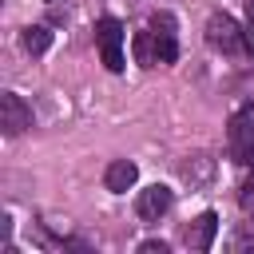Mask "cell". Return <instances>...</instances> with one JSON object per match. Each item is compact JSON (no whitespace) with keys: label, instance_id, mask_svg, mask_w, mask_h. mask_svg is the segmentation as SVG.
Returning a JSON list of instances; mask_svg holds the SVG:
<instances>
[{"label":"cell","instance_id":"obj_1","mask_svg":"<svg viewBox=\"0 0 254 254\" xmlns=\"http://www.w3.org/2000/svg\"><path fill=\"white\" fill-rule=\"evenodd\" d=\"M206 44H210L214 52H222V56H250V52H254L250 40H246V32L238 28V20L226 16V12H214V16L206 20Z\"/></svg>","mask_w":254,"mask_h":254},{"label":"cell","instance_id":"obj_2","mask_svg":"<svg viewBox=\"0 0 254 254\" xmlns=\"http://www.w3.org/2000/svg\"><path fill=\"white\" fill-rule=\"evenodd\" d=\"M95 44H99L103 67L107 71H123V24L115 16H103L95 24Z\"/></svg>","mask_w":254,"mask_h":254},{"label":"cell","instance_id":"obj_3","mask_svg":"<svg viewBox=\"0 0 254 254\" xmlns=\"http://www.w3.org/2000/svg\"><path fill=\"white\" fill-rule=\"evenodd\" d=\"M230 155H234V163L254 167V115L230 119Z\"/></svg>","mask_w":254,"mask_h":254},{"label":"cell","instance_id":"obj_4","mask_svg":"<svg viewBox=\"0 0 254 254\" xmlns=\"http://www.w3.org/2000/svg\"><path fill=\"white\" fill-rule=\"evenodd\" d=\"M0 127H4V135H20V131L32 127V107L16 91H4L0 95Z\"/></svg>","mask_w":254,"mask_h":254},{"label":"cell","instance_id":"obj_5","mask_svg":"<svg viewBox=\"0 0 254 254\" xmlns=\"http://www.w3.org/2000/svg\"><path fill=\"white\" fill-rule=\"evenodd\" d=\"M167 210H171V187L155 183V187L139 190V198H135V214H139L143 222H159Z\"/></svg>","mask_w":254,"mask_h":254},{"label":"cell","instance_id":"obj_6","mask_svg":"<svg viewBox=\"0 0 254 254\" xmlns=\"http://www.w3.org/2000/svg\"><path fill=\"white\" fill-rule=\"evenodd\" d=\"M151 32H155V44H159V64H175V60H179L175 16H171V12H155V16H151Z\"/></svg>","mask_w":254,"mask_h":254},{"label":"cell","instance_id":"obj_7","mask_svg":"<svg viewBox=\"0 0 254 254\" xmlns=\"http://www.w3.org/2000/svg\"><path fill=\"white\" fill-rule=\"evenodd\" d=\"M135 183H139V167H135L131 159H111V163H107V171H103V187H107L111 194H127Z\"/></svg>","mask_w":254,"mask_h":254},{"label":"cell","instance_id":"obj_8","mask_svg":"<svg viewBox=\"0 0 254 254\" xmlns=\"http://www.w3.org/2000/svg\"><path fill=\"white\" fill-rule=\"evenodd\" d=\"M214 238H218V214H214V210H202V214L190 222V230H187V246L198 250V254H206V250L214 246Z\"/></svg>","mask_w":254,"mask_h":254},{"label":"cell","instance_id":"obj_9","mask_svg":"<svg viewBox=\"0 0 254 254\" xmlns=\"http://www.w3.org/2000/svg\"><path fill=\"white\" fill-rule=\"evenodd\" d=\"M179 175H183V183H190V190H198V187H206L210 179H214V159L210 155H187L183 163H179Z\"/></svg>","mask_w":254,"mask_h":254},{"label":"cell","instance_id":"obj_10","mask_svg":"<svg viewBox=\"0 0 254 254\" xmlns=\"http://www.w3.org/2000/svg\"><path fill=\"white\" fill-rule=\"evenodd\" d=\"M20 44H24V52H32V56H44V52L52 48V28H44V24H32V28H24V32H20Z\"/></svg>","mask_w":254,"mask_h":254},{"label":"cell","instance_id":"obj_11","mask_svg":"<svg viewBox=\"0 0 254 254\" xmlns=\"http://www.w3.org/2000/svg\"><path fill=\"white\" fill-rule=\"evenodd\" d=\"M135 60L143 67H155L159 64V44H155V32H139L135 36Z\"/></svg>","mask_w":254,"mask_h":254},{"label":"cell","instance_id":"obj_12","mask_svg":"<svg viewBox=\"0 0 254 254\" xmlns=\"http://www.w3.org/2000/svg\"><path fill=\"white\" fill-rule=\"evenodd\" d=\"M44 8H48V16H52V24H64V20L71 16V0H44Z\"/></svg>","mask_w":254,"mask_h":254},{"label":"cell","instance_id":"obj_13","mask_svg":"<svg viewBox=\"0 0 254 254\" xmlns=\"http://www.w3.org/2000/svg\"><path fill=\"white\" fill-rule=\"evenodd\" d=\"M171 246L167 242H159V238H147V242H139V254H167Z\"/></svg>","mask_w":254,"mask_h":254},{"label":"cell","instance_id":"obj_14","mask_svg":"<svg viewBox=\"0 0 254 254\" xmlns=\"http://www.w3.org/2000/svg\"><path fill=\"white\" fill-rule=\"evenodd\" d=\"M0 238H4V242H8V238H12V218H8V214H4V218H0Z\"/></svg>","mask_w":254,"mask_h":254},{"label":"cell","instance_id":"obj_15","mask_svg":"<svg viewBox=\"0 0 254 254\" xmlns=\"http://www.w3.org/2000/svg\"><path fill=\"white\" fill-rule=\"evenodd\" d=\"M246 16H250V24H254V0H246Z\"/></svg>","mask_w":254,"mask_h":254}]
</instances>
